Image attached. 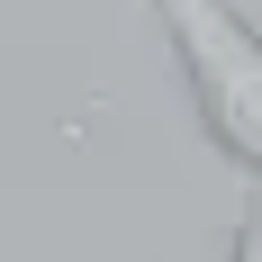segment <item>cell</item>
Listing matches in <instances>:
<instances>
[{
    "instance_id": "obj_1",
    "label": "cell",
    "mask_w": 262,
    "mask_h": 262,
    "mask_svg": "<svg viewBox=\"0 0 262 262\" xmlns=\"http://www.w3.org/2000/svg\"><path fill=\"white\" fill-rule=\"evenodd\" d=\"M154 18H163V46H172L181 81H190L199 136L262 190V27L235 0H154Z\"/></svg>"
},
{
    "instance_id": "obj_2",
    "label": "cell",
    "mask_w": 262,
    "mask_h": 262,
    "mask_svg": "<svg viewBox=\"0 0 262 262\" xmlns=\"http://www.w3.org/2000/svg\"><path fill=\"white\" fill-rule=\"evenodd\" d=\"M226 262H262V190H253V208H244V235H235Z\"/></svg>"
}]
</instances>
